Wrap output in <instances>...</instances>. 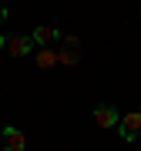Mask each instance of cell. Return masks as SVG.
Returning <instances> with one entry per match:
<instances>
[{"mask_svg":"<svg viewBox=\"0 0 141 151\" xmlns=\"http://www.w3.org/2000/svg\"><path fill=\"white\" fill-rule=\"evenodd\" d=\"M57 47H60V50H57V64H60V67H77V64H81L84 44H81V37H77V34H64Z\"/></svg>","mask_w":141,"mask_h":151,"instance_id":"1","label":"cell"},{"mask_svg":"<svg viewBox=\"0 0 141 151\" xmlns=\"http://www.w3.org/2000/svg\"><path fill=\"white\" fill-rule=\"evenodd\" d=\"M0 47L10 57H30L34 50H37V44H34L27 34H0Z\"/></svg>","mask_w":141,"mask_h":151,"instance_id":"2","label":"cell"},{"mask_svg":"<svg viewBox=\"0 0 141 151\" xmlns=\"http://www.w3.org/2000/svg\"><path fill=\"white\" fill-rule=\"evenodd\" d=\"M114 131H118V138H121V141H128V145H131V141H138V138H141V108L124 111Z\"/></svg>","mask_w":141,"mask_h":151,"instance_id":"3","label":"cell"},{"mask_svg":"<svg viewBox=\"0 0 141 151\" xmlns=\"http://www.w3.org/2000/svg\"><path fill=\"white\" fill-rule=\"evenodd\" d=\"M0 141H4V151H27V134L14 124L0 128Z\"/></svg>","mask_w":141,"mask_h":151,"instance_id":"4","label":"cell"},{"mask_svg":"<svg viewBox=\"0 0 141 151\" xmlns=\"http://www.w3.org/2000/svg\"><path fill=\"white\" fill-rule=\"evenodd\" d=\"M60 37H64V34H60L54 24H37V27L30 30V40L37 44V47H50V44H60Z\"/></svg>","mask_w":141,"mask_h":151,"instance_id":"5","label":"cell"},{"mask_svg":"<svg viewBox=\"0 0 141 151\" xmlns=\"http://www.w3.org/2000/svg\"><path fill=\"white\" fill-rule=\"evenodd\" d=\"M94 121H98V128H118L121 111L114 108V104H98V108H94Z\"/></svg>","mask_w":141,"mask_h":151,"instance_id":"6","label":"cell"},{"mask_svg":"<svg viewBox=\"0 0 141 151\" xmlns=\"http://www.w3.org/2000/svg\"><path fill=\"white\" fill-rule=\"evenodd\" d=\"M34 64H37L40 70L57 67V50H50V47H37V50H34Z\"/></svg>","mask_w":141,"mask_h":151,"instance_id":"7","label":"cell"},{"mask_svg":"<svg viewBox=\"0 0 141 151\" xmlns=\"http://www.w3.org/2000/svg\"><path fill=\"white\" fill-rule=\"evenodd\" d=\"M7 24V7H0V27Z\"/></svg>","mask_w":141,"mask_h":151,"instance_id":"8","label":"cell"},{"mask_svg":"<svg viewBox=\"0 0 141 151\" xmlns=\"http://www.w3.org/2000/svg\"><path fill=\"white\" fill-rule=\"evenodd\" d=\"M135 151H141V145H138V148H135Z\"/></svg>","mask_w":141,"mask_h":151,"instance_id":"9","label":"cell"},{"mask_svg":"<svg viewBox=\"0 0 141 151\" xmlns=\"http://www.w3.org/2000/svg\"><path fill=\"white\" fill-rule=\"evenodd\" d=\"M138 14H141V10H138Z\"/></svg>","mask_w":141,"mask_h":151,"instance_id":"10","label":"cell"}]
</instances>
